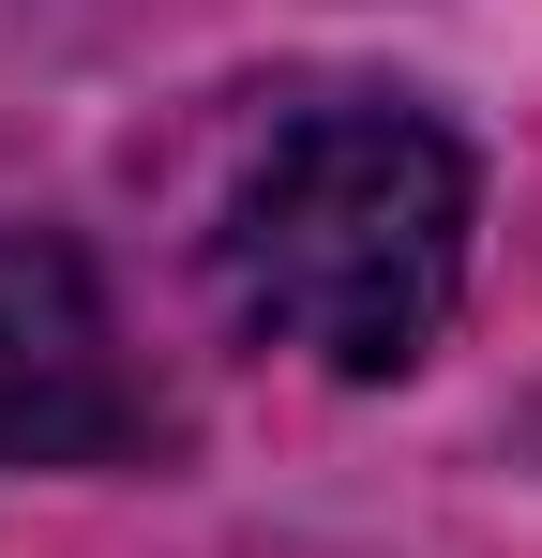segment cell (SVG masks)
Returning <instances> with one entry per match:
<instances>
[{"instance_id":"6da1fadb","label":"cell","mask_w":542,"mask_h":558,"mask_svg":"<svg viewBox=\"0 0 542 558\" xmlns=\"http://www.w3.org/2000/svg\"><path fill=\"white\" fill-rule=\"evenodd\" d=\"M482 167L407 92H286L211 182V302L332 377H407L467 302Z\"/></svg>"},{"instance_id":"7a4b0ae2","label":"cell","mask_w":542,"mask_h":558,"mask_svg":"<svg viewBox=\"0 0 542 558\" xmlns=\"http://www.w3.org/2000/svg\"><path fill=\"white\" fill-rule=\"evenodd\" d=\"M167 392L136 377L61 227H0V468H151Z\"/></svg>"}]
</instances>
